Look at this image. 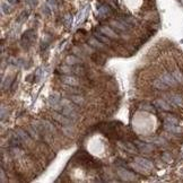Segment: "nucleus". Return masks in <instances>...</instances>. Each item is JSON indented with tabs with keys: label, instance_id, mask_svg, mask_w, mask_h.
Segmentation results:
<instances>
[{
	"label": "nucleus",
	"instance_id": "f257e3e1",
	"mask_svg": "<svg viewBox=\"0 0 183 183\" xmlns=\"http://www.w3.org/2000/svg\"><path fill=\"white\" fill-rule=\"evenodd\" d=\"M60 109H59V111L63 114V115H66V117H70L71 120H75L76 117H77V112H76V110H75V108H73V105L71 104V103H68V101H66V100H62L61 101V103H60Z\"/></svg>",
	"mask_w": 183,
	"mask_h": 183
},
{
	"label": "nucleus",
	"instance_id": "f03ea898",
	"mask_svg": "<svg viewBox=\"0 0 183 183\" xmlns=\"http://www.w3.org/2000/svg\"><path fill=\"white\" fill-rule=\"evenodd\" d=\"M33 33H34V32H33L32 29H28V31H26V32L23 34L22 44L25 49H28L29 45L33 42V38H34V34H33Z\"/></svg>",
	"mask_w": 183,
	"mask_h": 183
},
{
	"label": "nucleus",
	"instance_id": "7ed1b4c3",
	"mask_svg": "<svg viewBox=\"0 0 183 183\" xmlns=\"http://www.w3.org/2000/svg\"><path fill=\"white\" fill-rule=\"evenodd\" d=\"M53 119H54L57 122H59V123H61V125H73V120H71L70 117L63 115L62 113H61V114H59V113L54 114V115H53Z\"/></svg>",
	"mask_w": 183,
	"mask_h": 183
},
{
	"label": "nucleus",
	"instance_id": "20e7f679",
	"mask_svg": "<svg viewBox=\"0 0 183 183\" xmlns=\"http://www.w3.org/2000/svg\"><path fill=\"white\" fill-rule=\"evenodd\" d=\"M161 79L164 81L167 86H172V87H173V86H175L176 84H177L175 77H174L173 75H171V73H164V75L161 77Z\"/></svg>",
	"mask_w": 183,
	"mask_h": 183
},
{
	"label": "nucleus",
	"instance_id": "39448f33",
	"mask_svg": "<svg viewBox=\"0 0 183 183\" xmlns=\"http://www.w3.org/2000/svg\"><path fill=\"white\" fill-rule=\"evenodd\" d=\"M111 25L114 27V28H117L119 31H127L129 28V25L123 21V19H119V21H113L111 23Z\"/></svg>",
	"mask_w": 183,
	"mask_h": 183
},
{
	"label": "nucleus",
	"instance_id": "423d86ee",
	"mask_svg": "<svg viewBox=\"0 0 183 183\" xmlns=\"http://www.w3.org/2000/svg\"><path fill=\"white\" fill-rule=\"evenodd\" d=\"M136 163L141 166L142 169H152L154 167V165H153V163L150 161H148L146 158H136Z\"/></svg>",
	"mask_w": 183,
	"mask_h": 183
},
{
	"label": "nucleus",
	"instance_id": "0eeeda50",
	"mask_svg": "<svg viewBox=\"0 0 183 183\" xmlns=\"http://www.w3.org/2000/svg\"><path fill=\"white\" fill-rule=\"evenodd\" d=\"M61 81L65 83L66 85H69L71 87H75V86H78L79 81L77 80V78H75L73 76H66V77H62L61 78Z\"/></svg>",
	"mask_w": 183,
	"mask_h": 183
},
{
	"label": "nucleus",
	"instance_id": "6e6552de",
	"mask_svg": "<svg viewBox=\"0 0 183 183\" xmlns=\"http://www.w3.org/2000/svg\"><path fill=\"white\" fill-rule=\"evenodd\" d=\"M66 63L67 65H69V66H77V65H81L83 63V61L80 60L79 57H77V56H69V57H67L66 59Z\"/></svg>",
	"mask_w": 183,
	"mask_h": 183
},
{
	"label": "nucleus",
	"instance_id": "1a4fd4ad",
	"mask_svg": "<svg viewBox=\"0 0 183 183\" xmlns=\"http://www.w3.org/2000/svg\"><path fill=\"white\" fill-rule=\"evenodd\" d=\"M136 146L138 147V149L141 152H152L154 149V146L147 142H142V141H136Z\"/></svg>",
	"mask_w": 183,
	"mask_h": 183
},
{
	"label": "nucleus",
	"instance_id": "9d476101",
	"mask_svg": "<svg viewBox=\"0 0 183 183\" xmlns=\"http://www.w3.org/2000/svg\"><path fill=\"white\" fill-rule=\"evenodd\" d=\"M98 31H100L101 33H103L104 35L109 36L110 38L111 37H117V35L114 33V31L111 29L109 26H100V27H98Z\"/></svg>",
	"mask_w": 183,
	"mask_h": 183
},
{
	"label": "nucleus",
	"instance_id": "9b49d317",
	"mask_svg": "<svg viewBox=\"0 0 183 183\" xmlns=\"http://www.w3.org/2000/svg\"><path fill=\"white\" fill-rule=\"evenodd\" d=\"M167 100L171 104H175V105H182L183 104V100L180 95H169Z\"/></svg>",
	"mask_w": 183,
	"mask_h": 183
},
{
	"label": "nucleus",
	"instance_id": "f8f14e48",
	"mask_svg": "<svg viewBox=\"0 0 183 183\" xmlns=\"http://www.w3.org/2000/svg\"><path fill=\"white\" fill-rule=\"evenodd\" d=\"M94 36H95L98 41H101L102 43L106 44V45L110 44V37L106 36V35H104V34L101 33V32H95V33H94Z\"/></svg>",
	"mask_w": 183,
	"mask_h": 183
},
{
	"label": "nucleus",
	"instance_id": "ddd939ff",
	"mask_svg": "<svg viewBox=\"0 0 183 183\" xmlns=\"http://www.w3.org/2000/svg\"><path fill=\"white\" fill-rule=\"evenodd\" d=\"M58 73H63V75H69V73H76V70H73L69 65H63V66L59 67L58 70H57Z\"/></svg>",
	"mask_w": 183,
	"mask_h": 183
},
{
	"label": "nucleus",
	"instance_id": "4468645a",
	"mask_svg": "<svg viewBox=\"0 0 183 183\" xmlns=\"http://www.w3.org/2000/svg\"><path fill=\"white\" fill-rule=\"evenodd\" d=\"M16 132H17V136L21 138V140H22L23 142H24V141H25V142H28L29 141V137H28V135H27V132H25L24 130H22V129H17Z\"/></svg>",
	"mask_w": 183,
	"mask_h": 183
},
{
	"label": "nucleus",
	"instance_id": "2eb2a0df",
	"mask_svg": "<svg viewBox=\"0 0 183 183\" xmlns=\"http://www.w3.org/2000/svg\"><path fill=\"white\" fill-rule=\"evenodd\" d=\"M117 173H119V175L121 176L122 179H125V180H132L133 179V174L130 173V172H128V171H125V169H119Z\"/></svg>",
	"mask_w": 183,
	"mask_h": 183
},
{
	"label": "nucleus",
	"instance_id": "dca6fc26",
	"mask_svg": "<svg viewBox=\"0 0 183 183\" xmlns=\"http://www.w3.org/2000/svg\"><path fill=\"white\" fill-rule=\"evenodd\" d=\"M154 87H156L157 89H161V90H165V89H167L169 86L162 79H156V80H154Z\"/></svg>",
	"mask_w": 183,
	"mask_h": 183
},
{
	"label": "nucleus",
	"instance_id": "f3484780",
	"mask_svg": "<svg viewBox=\"0 0 183 183\" xmlns=\"http://www.w3.org/2000/svg\"><path fill=\"white\" fill-rule=\"evenodd\" d=\"M49 102H50V104H51L52 106L58 105L59 103H60V95L57 94V93L52 94V95L50 96V98H49Z\"/></svg>",
	"mask_w": 183,
	"mask_h": 183
},
{
	"label": "nucleus",
	"instance_id": "a211bd4d",
	"mask_svg": "<svg viewBox=\"0 0 183 183\" xmlns=\"http://www.w3.org/2000/svg\"><path fill=\"white\" fill-rule=\"evenodd\" d=\"M89 44L93 45V46L96 48V49H100V50H104V48H105L103 44H101V42H100L96 37L95 38H90V40H89Z\"/></svg>",
	"mask_w": 183,
	"mask_h": 183
},
{
	"label": "nucleus",
	"instance_id": "6ab92c4d",
	"mask_svg": "<svg viewBox=\"0 0 183 183\" xmlns=\"http://www.w3.org/2000/svg\"><path fill=\"white\" fill-rule=\"evenodd\" d=\"M98 14L103 15V16H109V14H111V9L108 5H103L98 8Z\"/></svg>",
	"mask_w": 183,
	"mask_h": 183
},
{
	"label": "nucleus",
	"instance_id": "aec40b11",
	"mask_svg": "<svg viewBox=\"0 0 183 183\" xmlns=\"http://www.w3.org/2000/svg\"><path fill=\"white\" fill-rule=\"evenodd\" d=\"M123 147L130 153H137L138 152V147H136V144L132 145L131 142H125V144H123Z\"/></svg>",
	"mask_w": 183,
	"mask_h": 183
},
{
	"label": "nucleus",
	"instance_id": "412c9836",
	"mask_svg": "<svg viewBox=\"0 0 183 183\" xmlns=\"http://www.w3.org/2000/svg\"><path fill=\"white\" fill-rule=\"evenodd\" d=\"M156 104L158 105V108H161L162 110H165V111L171 110V106H169V104L165 102L164 100H158V101H156Z\"/></svg>",
	"mask_w": 183,
	"mask_h": 183
},
{
	"label": "nucleus",
	"instance_id": "4be33fe9",
	"mask_svg": "<svg viewBox=\"0 0 183 183\" xmlns=\"http://www.w3.org/2000/svg\"><path fill=\"white\" fill-rule=\"evenodd\" d=\"M41 123H42V125H43L44 129H45L46 131H49V132H54V131H56L54 127H53V125H52L50 122H48V121H42Z\"/></svg>",
	"mask_w": 183,
	"mask_h": 183
},
{
	"label": "nucleus",
	"instance_id": "5701e85b",
	"mask_svg": "<svg viewBox=\"0 0 183 183\" xmlns=\"http://www.w3.org/2000/svg\"><path fill=\"white\" fill-rule=\"evenodd\" d=\"M173 76L175 77V79L177 83H180V84H183V73L179 70V69H176L175 71L173 73Z\"/></svg>",
	"mask_w": 183,
	"mask_h": 183
},
{
	"label": "nucleus",
	"instance_id": "b1692460",
	"mask_svg": "<svg viewBox=\"0 0 183 183\" xmlns=\"http://www.w3.org/2000/svg\"><path fill=\"white\" fill-rule=\"evenodd\" d=\"M71 100H73V101L76 103V104H78V105H80V104H83V103H84V98H83L81 96L73 95V96H71Z\"/></svg>",
	"mask_w": 183,
	"mask_h": 183
},
{
	"label": "nucleus",
	"instance_id": "393cba45",
	"mask_svg": "<svg viewBox=\"0 0 183 183\" xmlns=\"http://www.w3.org/2000/svg\"><path fill=\"white\" fill-rule=\"evenodd\" d=\"M166 125H177V120H176L175 117H169L167 119H166Z\"/></svg>",
	"mask_w": 183,
	"mask_h": 183
},
{
	"label": "nucleus",
	"instance_id": "a878e982",
	"mask_svg": "<svg viewBox=\"0 0 183 183\" xmlns=\"http://www.w3.org/2000/svg\"><path fill=\"white\" fill-rule=\"evenodd\" d=\"M140 109H142V110H146V111H149V112H154V108H153V106H150V105H147V104L141 105V106H140Z\"/></svg>",
	"mask_w": 183,
	"mask_h": 183
},
{
	"label": "nucleus",
	"instance_id": "bb28decb",
	"mask_svg": "<svg viewBox=\"0 0 183 183\" xmlns=\"http://www.w3.org/2000/svg\"><path fill=\"white\" fill-rule=\"evenodd\" d=\"M2 11L6 13V14H9V13L11 11V8L8 7L7 4H2Z\"/></svg>",
	"mask_w": 183,
	"mask_h": 183
},
{
	"label": "nucleus",
	"instance_id": "cd10ccee",
	"mask_svg": "<svg viewBox=\"0 0 183 183\" xmlns=\"http://www.w3.org/2000/svg\"><path fill=\"white\" fill-rule=\"evenodd\" d=\"M9 4H11V5H16V4H18L19 2V0H7Z\"/></svg>",
	"mask_w": 183,
	"mask_h": 183
}]
</instances>
